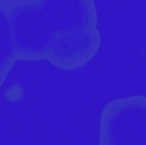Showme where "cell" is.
Masks as SVG:
<instances>
[{
    "mask_svg": "<svg viewBox=\"0 0 146 145\" xmlns=\"http://www.w3.org/2000/svg\"><path fill=\"white\" fill-rule=\"evenodd\" d=\"M98 145H146V96L118 97L104 105Z\"/></svg>",
    "mask_w": 146,
    "mask_h": 145,
    "instance_id": "obj_2",
    "label": "cell"
},
{
    "mask_svg": "<svg viewBox=\"0 0 146 145\" xmlns=\"http://www.w3.org/2000/svg\"><path fill=\"white\" fill-rule=\"evenodd\" d=\"M10 11L19 60L64 71L88 65L101 50L94 0H1Z\"/></svg>",
    "mask_w": 146,
    "mask_h": 145,
    "instance_id": "obj_1",
    "label": "cell"
},
{
    "mask_svg": "<svg viewBox=\"0 0 146 145\" xmlns=\"http://www.w3.org/2000/svg\"><path fill=\"white\" fill-rule=\"evenodd\" d=\"M17 60L19 57L14 41L11 16L6 4L0 0V88Z\"/></svg>",
    "mask_w": 146,
    "mask_h": 145,
    "instance_id": "obj_3",
    "label": "cell"
}]
</instances>
